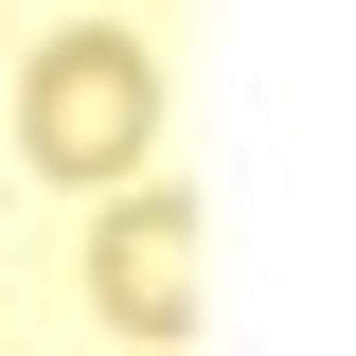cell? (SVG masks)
Returning <instances> with one entry per match:
<instances>
[{
	"label": "cell",
	"instance_id": "cell-1",
	"mask_svg": "<svg viewBox=\"0 0 356 356\" xmlns=\"http://www.w3.org/2000/svg\"><path fill=\"white\" fill-rule=\"evenodd\" d=\"M143 143H161V54H143L125 18H72V36L18 54V161H54V178H125Z\"/></svg>",
	"mask_w": 356,
	"mask_h": 356
},
{
	"label": "cell",
	"instance_id": "cell-2",
	"mask_svg": "<svg viewBox=\"0 0 356 356\" xmlns=\"http://www.w3.org/2000/svg\"><path fill=\"white\" fill-rule=\"evenodd\" d=\"M89 303L125 321L143 356H178V321H196V196H125L89 232Z\"/></svg>",
	"mask_w": 356,
	"mask_h": 356
}]
</instances>
